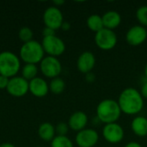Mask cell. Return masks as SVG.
I'll list each match as a JSON object with an SVG mask.
<instances>
[{"mask_svg": "<svg viewBox=\"0 0 147 147\" xmlns=\"http://www.w3.org/2000/svg\"><path fill=\"white\" fill-rule=\"evenodd\" d=\"M140 94L144 99H147V80L142 84L140 89Z\"/></svg>", "mask_w": 147, "mask_h": 147, "instance_id": "cell-28", "label": "cell"}, {"mask_svg": "<svg viewBox=\"0 0 147 147\" xmlns=\"http://www.w3.org/2000/svg\"><path fill=\"white\" fill-rule=\"evenodd\" d=\"M44 52L48 54V56L58 57L64 53L65 51V44L62 39L56 35L44 37L41 42Z\"/></svg>", "mask_w": 147, "mask_h": 147, "instance_id": "cell-6", "label": "cell"}, {"mask_svg": "<svg viewBox=\"0 0 147 147\" xmlns=\"http://www.w3.org/2000/svg\"><path fill=\"white\" fill-rule=\"evenodd\" d=\"M118 39L115 32L111 29L102 28L95 34V43L98 48L103 51H109L115 47Z\"/></svg>", "mask_w": 147, "mask_h": 147, "instance_id": "cell-5", "label": "cell"}, {"mask_svg": "<svg viewBox=\"0 0 147 147\" xmlns=\"http://www.w3.org/2000/svg\"><path fill=\"white\" fill-rule=\"evenodd\" d=\"M0 147H15V146L11 143H3L0 145Z\"/></svg>", "mask_w": 147, "mask_h": 147, "instance_id": "cell-33", "label": "cell"}, {"mask_svg": "<svg viewBox=\"0 0 147 147\" xmlns=\"http://www.w3.org/2000/svg\"><path fill=\"white\" fill-rule=\"evenodd\" d=\"M55 127L50 122H44L39 127L38 134L44 141H52L55 138Z\"/></svg>", "mask_w": 147, "mask_h": 147, "instance_id": "cell-18", "label": "cell"}, {"mask_svg": "<svg viewBox=\"0 0 147 147\" xmlns=\"http://www.w3.org/2000/svg\"><path fill=\"white\" fill-rule=\"evenodd\" d=\"M75 141L78 147H94L99 141V134L95 129L84 128L78 132Z\"/></svg>", "mask_w": 147, "mask_h": 147, "instance_id": "cell-10", "label": "cell"}, {"mask_svg": "<svg viewBox=\"0 0 147 147\" xmlns=\"http://www.w3.org/2000/svg\"><path fill=\"white\" fill-rule=\"evenodd\" d=\"M37 72H38V69H37L36 65H33V64H26L22 70V78H25L27 81L28 80L31 81L32 79L35 78Z\"/></svg>", "mask_w": 147, "mask_h": 147, "instance_id": "cell-21", "label": "cell"}, {"mask_svg": "<svg viewBox=\"0 0 147 147\" xmlns=\"http://www.w3.org/2000/svg\"><path fill=\"white\" fill-rule=\"evenodd\" d=\"M21 66L20 59L11 52L0 53V75L6 78H14L19 71Z\"/></svg>", "mask_w": 147, "mask_h": 147, "instance_id": "cell-4", "label": "cell"}, {"mask_svg": "<svg viewBox=\"0 0 147 147\" xmlns=\"http://www.w3.org/2000/svg\"><path fill=\"white\" fill-rule=\"evenodd\" d=\"M136 18L140 25L147 27V5H142L136 11Z\"/></svg>", "mask_w": 147, "mask_h": 147, "instance_id": "cell-23", "label": "cell"}, {"mask_svg": "<svg viewBox=\"0 0 147 147\" xmlns=\"http://www.w3.org/2000/svg\"><path fill=\"white\" fill-rule=\"evenodd\" d=\"M60 28H61L62 30H64V31H68V30L71 28V24H70V22H64L62 23Z\"/></svg>", "mask_w": 147, "mask_h": 147, "instance_id": "cell-30", "label": "cell"}, {"mask_svg": "<svg viewBox=\"0 0 147 147\" xmlns=\"http://www.w3.org/2000/svg\"><path fill=\"white\" fill-rule=\"evenodd\" d=\"M53 3H54L55 7H58V6H60V5L64 4L65 3V1L64 0H53Z\"/></svg>", "mask_w": 147, "mask_h": 147, "instance_id": "cell-32", "label": "cell"}, {"mask_svg": "<svg viewBox=\"0 0 147 147\" xmlns=\"http://www.w3.org/2000/svg\"><path fill=\"white\" fill-rule=\"evenodd\" d=\"M107 147H111V146H107Z\"/></svg>", "mask_w": 147, "mask_h": 147, "instance_id": "cell-35", "label": "cell"}, {"mask_svg": "<svg viewBox=\"0 0 147 147\" xmlns=\"http://www.w3.org/2000/svg\"><path fill=\"white\" fill-rule=\"evenodd\" d=\"M43 21L46 27L56 31L61 28V25L64 22L63 14L58 7L51 6L45 10L43 15Z\"/></svg>", "mask_w": 147, "mask_h": 147, "instance_id": "cell-9", "label": "cell"}, {"mask_svg": "<svg viewBox=\"0 0 147 147\" xmlns=\"http://www.w3.org/2000/svg\"><path fill=\"white\" fill-rule=\"evenodd\" d=\"M118 104L121 113L127 115L140 114L144 108V98L140 91L135 88L128 87L124 89L118 98Z\"/></svg>", "mask_w": 147, "mask_h": 147, "instance_id": "cell-1", "label": "cell"}, {"mask_svg": "<svg viewBox=\"0 0 147 147\" xmlns=\"http://www.w3.org/2000/svg\"><path fill=\"white\" fill-rule=\"evenodd\" d=\"M144 72H145V76H146V78H147V63H146V66H145V70H144Z\"/></svg>", "mask_w": 147, "mask_h": 147, "instance_id": "cell-34", "label": "cell"}, {"mask_svg": "<svg viewBox=\"0 0 147 147\" xmlns=\"http://www.w3.org/2000/svg\"><path fill=\"white\" fill-rule=\"evenodd\" d=\"M40 71L45 77L55 78L61 73L62 65L56 57L47 56L40 62Z\"/></svg>", "mask_w": 147, "mask_h": 147, "instance_id": "cell-8", "label": "cell"}, {"mask_svg": "<svg viewBox=\"0 0 147 147\" xmlns=\"http://www.w3.org/2000/svg\"><path fill=\"white\" fill-rule=\"evenodd\" d=\"M147 39V29L141 25L131 27L126 34L127 42L134 47L142 45Z\"/></svg>", "mask_w": 147, "mask_h": 147, "instance_id": "cell-12", "label": "cell"}, {"mask_svg": "<svg viewBox=\"0 0 147 147\" xmlns=\"http://www.w3.org/2000/svg\"><path fill=\"white\" fill-rule=\"evenodd\" d=\"M133 133L140 138L147 136V118L145 116H136L131 122Z\"/></svg>", "mask_w": 147, "mask_h": 147, "instance_id": "cell-17", "label": "cell"}, {"mask_svg": "<svg viewBox=\"0 0 147 147\" xmlns=\"http://www.w3.org/2000/svg\"><path fill=\"white\" fill-rule=\"evenodd\" d=\"M125 147H143L139 142H136V141H131V142H128Z\"/></svg>", "mask_w": 147, "mask_h": 147, "instance_id": "cell-31", "label": "cell"}, {"mask_svg": "<svg viewBox=\"0 0 147 147\" xmlns=\"http://www.w3.org/2000/svg\"><path fill=\"white\" fill-rule=\"evenodd\" d=\"M44 53L42 45L33 40L22 46L20 49V57L26 64L35 65L41 62L44 59Z\"/></svg>", "mask_w": 147, "mask_h": 147, "instance_id": "cell-3", "label": "cell"}, {"mask_svg": "<svg viewBox=\"0 0 147 147\" xmlns=\"http://www.w3.org/2000/svg\"><path fill=\"white\" fill-rule=\"evenodd\" d=\"M19 38L23 43L33 40V31L28 27H22L19 31Z\"/></svg>", "mask_w": 147, "mask_h": 147, "instance_id": "cell-24", "label": "cell"}, {"mask_svg": "<svg viewBox=\"0 0 147 147\" xmlns=\"http://www.w3.org/2000/svg\"><path fill=\"white\" fill-rule=\"evenodd\" d=\"M42 34L44 37H48V36H53L55 35V30L50 28H44V29L42 30Z\"/></svg>", "mask_w": 147, "mask_h": 147, "instance_id": "cell-26", "label": "cell"}, {"mask_svg": "<svg viewBox=\"0 0 147 147\" xmlns=\"http://www.w3.org/2000/svg\"><path fill=\"white\" fill-rule=\"evenodd\" d=\"M96 112L97 119L105 125L116 122L121 115L118 102L109 98L101 101L96 107Z\"/></svg>", "mask_w": 147, "mask_h": 147, "instance_id": "cell-2", "label": "cell"}, {"mask_svg": "<svg viewBox=\"0 0 147 147\" xmlns=\"http://www.w3.org/2000/svg\"><path fill=\"white\" fill-rule=\"evenodd\" d=\"M96 62V57L92 52L90 51L83 52L79 55L77 60L78 70L84 74L90 73L92 71L93 68L95 67Z\"/></svg>", "mask_w": 147, "mask_h": 147, "instance_id": "cell-13", "label": "cell"}, {"mask_svg": "<svg viewBox=\"0 0 147 147\" xmlns=\"http://www.w3.org/2000/svg\"><path fill=\"white\" fill-rule=\"evenodd\" d=\"M65 88V81L60 78H53L49 84V90H51L53 94L59 95L61 94Z\"/></svg>", "mask_w": 147, "mask_h": 147, "instance_id": "cell-20", "label": "cell"}, {"mask_svg": "<svg viewBox=\"0 0 147 147\" xmlns=\"http://www.w3.org/2000/svg\"><path fill=\"white\" fill-rule=\"evenodd\" d=\"M9 79L4 76H1L0 75V89H5L8 86Z\"/></svg>", "mask_w": 147, "mask_h": 147, "instance_id": "cell-27", "label": "cell"}, {"mask_svg": "<svg viewBox=\"0 0 147 147\" xmlns=\"http://www.w3.org/2000/svg\"><path fill=\"white\" fill-rule=\"evenodd\" d=\"M85 75H86V76H85V80H86L88 83H90V84L94 83V81L96 80V76H95L94 73L90 72V73H87V74H85Z\"/></svg>", "mask_w": 147, "mask_h": 147, "instance_id": "cell-29", "label": "cell"}, {"mask_svg": "<svg viewBox=\"0 0 147 147\" xmlns=\"http://www.w3.org/2000/svg\"><path fill=\"white\" fill-rule=\"evenodd\" d=\"M86 24H87L88 28L95 33H97L100 30H102V28H104L102 16L99 15H96V14H93V15L90 16L87 18Z\"/></svg>", "mask_w": 147, "mask_h": 147, "instance_id": "cell-19", "label": "cell"}, {"mask_svg": "<svg viewBox=\"0 0 147 147\" xmlns=\"http://www.w3.org/2000/svg\"><path fill=\"white\" fill-rule=\"evenodd\" d=\"M6 90L9 95L15 97L23 96L29 90L28 82L22 77L11 78L9 81Z\"/></svg>", "mask_w": 147, "mask_h": 147, "instance_id": "cell-11", "label": "cell"}, {"mask_svg": "<svg viewBox=\"0 0 147 147\" xmlns=\"http://www.w3.org/2000/svg\"><path fill=\"white\" fill-rule=\"evenodd\" d=\"M102 22L105 28L115 30L121 23V16L118 11L109 10L105 12L102 16Z\"/></svg>", "mask_w": 147, "mask_h": 147, "instance_id": "cell-16", "label": "cell"}, {"mask_svg": "<svg viewBox=\"0 0 147 147\" xmlns=\"http://www.w3.org/2000/svg\"><path fill=\"white\" fill-rule=\"evenodd\" d=\"M29 91L36 97H44L49 91L47 83L41 78H35L28 83Z\"/></svg>", "mask_w": 147, "mask_h": 147, "instance_id": "cell-15", "label": "cell"}, {"mask_svg": "<svg viewBox=\"0 0 147 147\" xmlns=\"http://www.w3.org/2000/svg\"><path fill=\"white\" fill-rule=\"evenodd\" d=\"M51 147H74L72 141L67 136H55L51 141Z\"/></svg>", "mask_w": 147, "mask_h": 147, "instance_id": "cell-22", "label": "cell"}, {"mask_svg": "<svg viewBox=\"0 0 147 147\" xmlns=\"http://www.w3.org/2000/svg\"><path fill=\"white\" fill-rule=\"evenodd\" d=\"M88 121V115L84 112L77 111L70 116L68 121V126L71 130L79 132L86 127Z\"/></svg>", "mask_w": 147, "mask_h": 147, "instance_id": "cell-14", "label": "cell"}, {"mask_svg": "<svg viewBox=\"0 0 147 147\" xmlns=\"http://www.w3.org/2000/svg\"><path fill=\"white\" fill-rule=\"evenodd\" d=\"M102 134L103 139L109 144H118L121 142L125 136L123 127L117 122L104 125Z\"/></svg>", "mask_w": 147, "mask_h": 147, "instance_id": "cell-7", "label": "cell"}, {"mask_svg": "<svg viewBox=\"0 0 147 147\" xmlns=\"http://www.w3.org/2000/svg\"><path fill=\"white\" fill-rule=\"evenodd\" d=\"M69 126L68 123L65 122H59L56 127H55V131L58 134L59 136H66L68 131H69Z\"/></svg>", "mask_w": 147, "mask_h": 147, "instance_id": "cell-25", "label": "cell"}]
</instances>
